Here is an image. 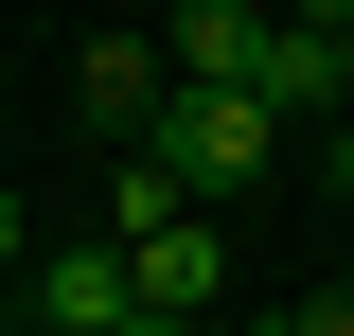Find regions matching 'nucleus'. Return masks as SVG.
<instances>
[{"label": "nucleus", "instance_id": "nucleus-1", "mask_svg": "<svg viewBox=\"0 0 354 336\" xmlns=\"http://www.w3.org/2000/svg\"><path fill=\"white\" fill-rule=\"evenodd\" d=\"M142 160H160V177H177V195L213 212V195H248V177H266V160H283V124H266L248 88H177V106H160V142H142Z\"/></svg>", "mask_w": 354, "mask_h": 336}, {"label": "nucleus", "instance_id": "nucleus-2", "mask_svg": "<svg viewBox=\"0 0 354 336\" xmlns=\"http://www.w3.org/2000/svg\"><path fill=\"white\" fill-rule=\"evenodd\" d=\"M160 106H177L160 36H88V53H71V124L106 142V160H142V142H160Z\"/></svg>", "mask_w": 354, "mask_h": 336}, {"label": "nucleus", "instance_id": "nucleus-3", "mask_svg": "<svg viewBox=\"0 0 354 336\" xmlns=\"http://www.w3.org/2000/svg\"><path fill=\"white\" fill-rule=\"evenodd\" d=\"M18 319L36 336H124L142 301H124V248H106V230H53L36 265H18Z\"/></svg>", "mask_w": 354, "mask_h": 336}, {"label": "nucleus", "instance_id": "nucleus-4", "mask_svg": "<svg viewBox=\"0 0 354 336\" xmlns=\"http://www.w3.org/2000/svg\"><path fill=\"white\" fill-rule=\"evenodd\" d=\"M124 301H142V319H177V336H213V301H230V230H213V212L142 230V248H124Z\"/></svg>", "mask_w": 354, "mask_h": 336}, {"label": "nucleus", "instance_id": "nucleus-5", "mask_svg": "<svg viewBox=\"0 0 354 336\" xmlns=\"http://www.w3.org/2000/svg\"><path fill=\"white\" fill-rule=\"evenodd\" d=\"M248 106H266V124H337V0H319V18H266Z\"/></svg>", "mask_w": 354, "mask_h": 336}, {"label": "nucleus", "instance_id": "nucleus-6", "mask_svg": "<svg viewBox=\"0 0 354 336\" xmlns=\"http://www.w3.org/2000/svg\"><path fill=\"white\" fill-rule=\"evenodd\" d=\"M248 53H266L248 0H177V18H160V71H177V88H248Z\"/></svg>", "mask_w": 354, "mask_h": 336}, {"label": "nucleus", "instance_id": "nucleus-7", "mask_svg": "<svg viewBox=\"0 0 354 336\" xmlns=\"http://www.w3.org/2000/svg\"><path fill=\"white\" fill-rule=\"evenodd\" d=\"M177 212H195V195H177L160 160H106V212H88V230H106V248H142V230H177Z\"/></svg>", "mask_w": 354, "mask_h": 336}, {"label": "nucleus", "instance_id": "nucleus-8", "mask_svg": "<svg viewBox=\"0 0 354 336\" xmlns=\"http://www.w3.org/2000/svg\"><path fill=\"white\" fill-rule=\"evenodd\" d=\"M266 336H354V283H301V301H283Z\"/></svg>", "mask_w": 354, "mask_h": 336}, {"label": "nucleus", "instance_id": "nucleus-9", "mask_svg": "<svg viewBox=\"0 0 354 336\" xmlns=\"http://www.w3.org/2000/svg\"><path fill=\"white\" fill-rule=\"evenodd\" d=\"M18 265H36V212H18V195H0V283H18Z\"/></svg>", "mask_w": 354, "mask_h": 336}, {"label": "nucleus", "instance_id": "nucleus-10", "mask_svg": "<svg viewBox=\"0 0 354 336\" xmlns=\"http://www.w3.org/2000/svg\"><path fill=\"white\" fill-rule=\"evenodd\" d=\"M319 177H337V212H354V124H319Z\"/></svg>", "mask_w": 354, "mask_h": 336}, {"label": "nucleus", "instance_id": "nucleus-11", "mask_svg": "<svg viewBox=\"0 0 354 336\" xmlns=\"http://www.w3.org/2000/svg\"><path fill=\"white\" fill-rule=\"evenodd\" d=\"M337 124H354V0H337Z\"/></svg>", "mask_w": 354, "mask_h": 336}, {"label": "nucleus", "instance_id": "nucleus-12", "mask_svg": "<svg viewBox=\"0 0 354 336\" xmlns=\"http://www.w3.org/2000/svg\"><path fill=\"white\" fill-rule=\"evenodd\" d=\"M124 336H177V319H124Z\"/></svg>", "mask_w": 354, "mask_h": 336}]
</instances>
